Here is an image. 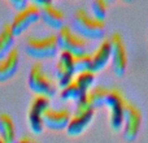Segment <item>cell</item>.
I'll list each match as a JSON object with an SVG mask.
<instances>
[{"mask_svg": "<svg viewBox=\"0 0 148 143\" xmlns=\"http://www.w3.org/2000/svg\"><path fill=\"white\" fill-rule=\"evenodd\" d=\"M142 128V111L126 100L125 115H123V139L126 142H134L139 135Z\"/></svg>", "mask_w": 148, "mask_h": 143, "instance_id": "obj_8", "label": "cell"}, {"mask_svg": "<svg viewBox=\"0 0 148 143\" xmlns=\"http://www.w3.org/2000/svg\"><path fill=\"white\" fill-rule=\"evenodd\" d=\"M25 51L34 59H51L59 52L56 34H48L44 36H29L25 43Z\"/></svg>", "mask_w": 148, "mask_h": 143, "instance_id": "obj_3", "label": "cell"}, {"mask_svg": "<svg viewBox=\"0 0 148 143\" xmlns=\"http://www.w3.org/2000/svg\"><path fill=\"white\" fill-rule=\"evenodd\" d=\"M91 14L94 16L96 20L104 21L107 17V12H108V4L104 0H95L91 4Z\"/></svg>", "mask_w": 148, "mask_h": 143, "instance_id": "obj_22", "label": "cell"}, {"mask_svg": "<svg viewBox=\"0 0 148 143\" xmlns=\"http://www.w3.org/2000/svg\"><path fill=\"white\" fill-rule=\"evenodd\" d=\"M17 143H40L39 141H36L34 137H31V135H23V137H21L20 139L17 141Z\"/></svg>", "mask_w": 148, "mask_h": 143, "instance_id": "obj_24", "label": "cell"}, {"mask_svg": "<svg viewBox=\"0 0 148 143\" xmlns=\"http://www.w3.org/2000/svg\"><path fill=\"white\" fill-rule=\"evenodd\" d=\"M72 28L84 39H101L105 34V22L96 20L84 8H77L74 10Z\"/></svg>", "mask_w": 148, "mask_h": 143, "instance_id": "obj_1", "label": "cell"}, {"mask_svg": "<svg viewBox=\"0 0 148 143\" xmlns=\"http://www.w3.org/2000/svg\"><path fill=\"white\" fill-rule=\"evenodd\" d=\"M27 85L35 95H43L47 98L55 96L57 91V83L48 76L43 64L39 61L31 65L27 76Z\"/></svg>", "mask_w": 148, "mask_h": 143, "instance_id": "obj_2", "label": "cell"}, {"mask_svg": "<svg viewBox=\"0 0 148 143\" xmlns=\"http://www.w3.org/2000/svg\"><path fill=\"white\" fill-rule=\"evenodd\" d=\"M70 118H72V113L68 108L55 109L49 107L43 115V124L44 128H48L49 130L60 131L66 129Z\"/></svg>", "mask_w": 148, "mask_h": 143, "instance_id": "obj_11", "label": "cell"}, {"mask_svg": "<svg viewBox=\"0 0 148 143\" xmlns=\"http://www.w3.org/2000/svg\"><path fill=\"white\" fill-rule=\"evenodd\" d=\"M51 107L49 98L43 95H34L27 109V122L34 134H40L44 129L43 115Z\"/></svg>", "mask_w": 148, "mask_h": 143, "instance_id": "obj_6", "label": "cell"}, {"mask_svg": "<svg viewBox=\"0 0 148 143\" xmlns=\"http://www.w3.org/2000/svg\"><path fill=\"white\" fill-rule=\"evenodd\" d=\"M83 95H86V91L82 90L74 79L69 85L62 87L61 91H60V98H61L62 100H73L74 103L78 102Z\"/></svg>", "mask_w": 148, "mask_h": 143, "instance_id": "obj_19", "label": "cell"}, {"mask_svg": "<svg viewBox=\"0 0 148 143\" xmlns=\"http://www.w3.org/2000/svg\"><path fill=\"white\" fill-rule=\"evenodd\" d=\"M20 67V52L13 48L5 57L0 60V82L12 78Z\"/></svg>", "mask_w": 148, "mask_h": 143, "instance_id": "obj_14", "label": "cell"}, {"mask_svg": "<svg viewBox=\"0 0 148 143\" xmlns=\"http://www.w3.org/2000/svg\"><path fill=\"white\" fill-rule=\"evenodd\" d=\"M126 99L122 91L116 87L109 89L104 105L109 108V125L113 131H120L123 128Z\"/></svg>", "mask_w": 148, "mask_h": 143, "instance_id": "obj_4", "label": "cell"}, {"mask_svg": "<svg viewBox=\"0 0 148 143\" xmlns=\"http://www.w3.org/2000/svg\"><path fill=\"white\" fill-rule=\"evenodd\" d=\"M110 42V60L112 69L117 77H122L127 68V54L123 38L118 31L113 33L109 38Z\"/></svg>", "mask_w": 148, "mask_h": 143, "instance_id": "obj_7", "label": "cell"}, {"mask_svg": "<svg viewBox=\"0 0 148 143\" xmlns=\"http://www.w3.org/2000/svg\"><path fill=\"white\" fill-rule=\"evenodd\" d=\"M94 118V111L87 112H74L69 124L66 126V133L69 137H78L90 126Z\"/></svg>", "mask_w": 148, "mask_h": 143, "instance_id": "obj_13", "label": "cell"}, {"mask_svg": "<svg viewBox=\"0 0 148 143\" xmlns=\"http://www.w3.org/2000/svg\"><path fill=\"white\" fill-rule=\"evenodd\" d=\"M92 55V68L91 70L94 73H97V72L103 70L107 64L110 60V42L109 38L108 39H103L101 43L99 44L96 50L94 51Z\"/></svg>", "mask_w": 148, "mask_h": 143, "instance_id": "obj_15", "label": "cell"}, {"mask_svg": "<svg viewBox=\"0 0 148 143\" xmlns=\"http://www.w3.org/2000/svg\"><path fill=\"white\" fill-rule=\"evenodd\" d=\"M74 56L69 52L60 51L55 65V76H56L57 86L60 89L69 85L74 79Z\"/></svg>", "mask_w": 148, "mask_h": 143, "instance_id": "obj_10", "label": "cell"}, {"mask_svg": "<svg viewBox=\"0 0 148 143\" xmlns=\"http://www.w3.org/2000/svg\"><path fill=\"white\" fill-rule=\"evenodd\" d=\"M108 91H109V89H107L104 86H94L91 90L87 91V99H88L90 104L94 109L104 105Z\"/></svg>", "mask_w": 148, "mask_h": 143, "instance_id": "obj_18", "label": "cell"}, {"mask_svg": "<svg viewBox=\"0 0 148 143\" xmlns=\"http://www.w3.org/2000/svg\"><path fill=\"white\" fill-rule=\"evenodd\" d=\"M59 50L69 52L73 56L87 54V42L84 38L75 33L70 26L64 25L56 34Z\"/></svg>", "mask_w": 148, "mask_h": 143, "instance_id": "obj_5", "label": "cell"}, {"mask_svg": "<svg viewBox=\"0 0 148 143\" xmlns=\"http://www.w3.org/2000/svg\"><path fill=\"white\" fill-rule=\"evenodd\" d=\"M92 68V55L83 54L79 56H74V72L82 73V72H88ZM92 72V70H91Z\"/></svg>", "mask_w": 148, "mask_h": 143, "instance_id": "obj_20", "label": "cell"}, {"mask_svg": "<svg viewBox=\"0 0 148 143\" xmlns=\"http://www.w3.org/2000/svg\"><path fill=\"white\" fill-rule=\"evenodd\" d=\"M74 81L78 83V86L81 87L84 91H88L94 87V82H95V73L91 70L88 72H82V73H78L77 77L74 78Z\"/></svg>", "mask_w": 148, "mask_h": 143, "instance_id": "obj_21", "label": "cell"}, {"mask_svg": "<svg viewBox=\"0 0 148 143\" xmlns=\"http://www.w3.org/2000/svg\"><path fill=\"white\" fill-rule=\"evenodd\" d=\"M13 44H14V34L12 31L10 23H4L0 29V60L14 48Z\"/></svg>", "mask_w": 148, "mask_h": 143, "instance_id": "obj_17", "label": "cell"}, {"mask_svg": "<svg viewBox=\"0 0 148 143\" xmlns=\"http://www.w3.org/2000/svg\"><path fill=\"white\" fill-rule=\"evenodd\" d=\"M40 18L47 26L55 30H60L65 25V14L60 8H57L52 1H47L43 7L39 8Z\"/></svg>", "mask_w": 148, "mask_h": 143, "instance_id": "obj_12", "label": "cell"}, {"mask_svg": "<svg viewBox=\"0 0 148 143\" xmlns=\"http://www.w3.org/2000/svg\"><path fill=\"white\" fill-rule=\"evenodd\" d=\"M9 4L12 5L13 8H16V10H22L25 9L26 7L29 5V1L27 0H9Z\"/></svg>", "mask_w": 148, "mask_h": 143, "instance_id": "obj_23", "label": "cell"}, {"mask_svg": "<svg viewBox=\"0 0 148 143\" xmlns=\"http://www.w3.org/2000/svg\"><path fill=\"white\" fill-rule=\"evenodd\" d=\"M0 143H4V142H3V141H1V139H0Z\"/></svg>", "mask_w": 148, "mask_h": 143, "instance_id": "obj_25", "label": "cell"}, {"mask_svg": "<svg viewBox=\"0 0 148 143\" xmlns=\"http://www.w3.org/2000/svg\"><path fill=\"white\" fill-rule=\"evenodd\" d=\"M39 18H40V10L33 1H30L25 9L16 13L10 22V28H12L14 36L21 35L27 28L38 22Z\"/></svg>", "mask_w": 148, "mask_h": 143, "instance_id": "obj_9", "label": "cell"}, {"mask_svg": "<svg viewBox=\"0 0 148 143\" xmlns=\"http://www.w3.org/2000/svg\"><path fill=\"white\" fill-rule=\"evenodd\" d=\"M0 139L4 143H17L14 122L7 113H0Z\"/></svg>", "mask_w": 148, "mask_h": 143, "instance_id": "obj_16", "label": "cell"}]
</instances>
